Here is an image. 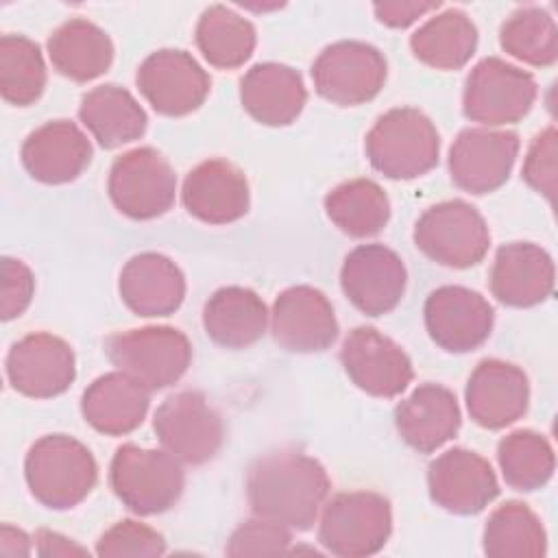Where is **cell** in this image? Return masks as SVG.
Instances as JSON below:
<instances>
[{
    "mask_svg": "<svg viewBox=\"0 0 558 558\" xmlns=\"http://www.w3.org/2000/svg\"><path fill=\"white\" fill-rule=\"evenodd\" d=\"M329 488L325 466L296 449L266 453L246 473V499L255 517L299 532L312 527Z\"/></svg>",
    "mask_w": 558,
    "mask_h": 558,
    "instance_id": "cell-1",
    "label": "cell"
},
{
    "mask_svg": "<svg viewBox=\"0 0 558 558\" xmlns=\"http://www.w3.org/2000/svg\"><path fill=\"white\" fill-rule=\"evenodd\" d=\"M24 477L31 495L41 506L70 510L96 486L98 464L81 440L65 434H48L31 445L24 460Z\"/></svg>",
    "mask_w": 558,
    "mask_h": 558,
    "instance_id": "cell-2",
    "label": "cell"
},
{
    "mask_svg": "<svg viewBox=\"0 0 558 558\" xmlns=\"http://www.w3.org/2000/svg\"><path fill=\"white\" fill-rule=\"evenodd\" d=\"M366 157L388 179H416L436 168L440 135L434 122L414 107H397L377 118L366 133Z\"/></svg>",
    "mask_w": 558,
    "mask_h": 558,
    "instance_id": "cell-3",
    "label": "cell"
},
{
    "mask_svg": "<svg viewBox=\"0 0 558 558\" xmlns=\"http://www.w3.org/2000/svg\"><path fill=\"white\" fill-rule=\"evenodd\" d=\"M109 484L131 512L150 517L170 510L179 501L185 473L181 462L166 449H144L124 442L111 458Z\"/></svg>",
    "mask_w": 558,
    "mask_h": 558,
    "instance_id": "cell-4",
    "label": "cell"
},
{
    "mask_svg": "<svg viewBox=\"0 0 558 558\" xmlns=\"http://www.w3.org/2000/svg\"><path fill=\"white\" fill-rule=\"evenodd\" d=\"M392 532L390 501L373 490L333 495L318 521L320 545L342 558H364L384 549Z\"/></svg>",
    "mask_w": 558,
    "mask_h": 558,
    "instance_id": "cell-5",
    "label": "cell"
},
{
    "mask_svg": "<svg viewBox=\"0 0 558 558\" xmlns=\"http://www.w3.org/2000/svg\"><path fill=\"white\" fill-rule=\"evenodd\" d=\"M111 364L150 392L177 384L190 368L192 344L174 327H142L113 333L105 342Z\"/></svg>",
    "mask_w": 558,
    "mask_h": 558,
    "instance_id": "cell-6",
    "label": "cell"
},
{
    "mask_svg": "<svg viewBox=\"0 0 558 558\" xmlns=\"http://www.w3.org/2000/svg\"><path fill=\"white\" fill-rule=\"evenodd\" d=\"M414 244L440 266L471 268L488 253L490 231L471 203L453 198L421 214L414 225Z\"/></svg>",
    "mask_w": 558,
    "mask_h": 558,
    "instance_id": "cell-7",
    "label": "cell"
},
{
    "mask_svg": "<svg viewBox=\"0 0 558 558\" xmlns=\"http://www.w3.org/2000/svg\"><path fill=\"white\" fill-rule=\"evenodd\" d=\"M534 76L499 57L482 59L466 76L462 111L484 126H504L525 118L536 100Z\"/></svg>",
    "mask_w": 558,
    "mask_h": 558,
    "instance_id": "cell-8",
    "label": "cell"
},
{
    "mask_svg": "<svg viewBox=\"0 0 558 558\" xmlns=\"http://www.w3.org/2000/svg\"><path fill=\"white\" fill-rule=\"evenodd\" d=\"M107 190L120 214L133 220H150L174 205L177 174L157 148L140 146L113 161Z\"/></svg>",
    "mask_w": 558,
    "mask_h": 558,
    "instance_id": "cell-9",
    "label": "cell"
},
{
    "mask_svg": "<svg viewBox=\"0 0 558 558\" xmlns=\"http://www.w3.org/2000/svg\"><path fill=\"white\" fill-rule=\"evenodd\" d=\"M161 447L183 464H205L222 447L225 425L198 390H181L161 401L153 418Z\"/></svg>",
    "mask_w": 558,
    "mask_h": 558,
    "instance_id": "cell-10",
    "label": "cell"
},
{
    "mask_svg": "<svg viewBox=\"0 0 558 558\" xmlns=\"http://www.w3.org/2000/svg\"><path fill=\"white\" fill-rule=\"evenodd\" d=\"M388 76L384 54L357 39L336 41L316 57L312 78L316 92L340 107H355L373 100Z\"/></svg>",
    "mask_w": 558,
    "mask_h": 558,
    "instance_id": "cell-11",
    "label": "cell"
},
{
    "mask_svg": "<svg viewBox=\"0 0 558 558\" xmlns=\"http://www.w3.org/2000/svg\"><path fill=\"white\" fill-rule=\"evenodd\" d=\"M137 87L148 105L168 118L196 111L211 89L209 74L185 50L163 48L148 54L137 68Z\"/></svg>",
    "mask_w": 558,
    "mask_h": 558,
    "instance_id": "cell-12",
    "label": "cell"
},
{
    "mask_svg": "<svg viewBox=\"0 0 558 558\" xmlns=\"http://www.w3.org/2000/svg\"><path fill=\"white\" fill-rule=\"evenodd\" d=\"M340 362L349 379L371 397H399L414 371L408 353L375 327H355L342 342Z\"/></svg>",
    "mask_w": 558,
    "mask_h": 558,
    "instance_id": "cell-13",
    "label": "cell"
},
{
    "mask_svg": "<svg viewBox=\"0 0 558 558\" xmlns=\"http://www.w3.org/2000/svg\"><path fill=\"white\" fill-rule=\"evenodd\" d=\"M4 368L13 390L31 399H50L72 386L76 357L63 338L35 331L9 349Z\"/></svg>",
    "mask_w": 558,
    "mask_h": 558,
    "instance_id": "cell-14",
    "label": "cell"
},
{
    "mask_svg": "<svg viewBox=\"0 0 558 558\" xmlns=\"http://www.w3.org/2000/svg\"><path fill=\"white\" fill-rule=\"evenodd\" d=\"M519 135L488 126L464 129L449 148L451 181L471 194H488L501 187L517 161Z\"/></svg>",
    "mask_w": 558,
    "mask_h": 558,
    "instance_id": "cell-15",
    "label": "cell"
},
{
    "mask_svg": "<svg viewBox=\"0 0 558 558\" xmlns=\"http://www.w3.org/2000/svg\"><path fill=\"white\" fill-rule=\"evenodd\" d=\"M408 283L403 259L384 244L355 246L340 268V286L347 299L366 316L392 312Z\"/></svg>",
    "mask_w": 558,
    "mask_h": 558,
    "instance_id": "cell-16",
    "label": "cell"
},
{
    "mask_svg": "<svg viewBox=\"0 0 558 558\" xmlns=\"http://www.w3.org/2000/svg\"><path fill=\"white\" fill-rule=\"evenodd\" d=\"M423 314L429 338L449 353H469L482 347L495 320L493 305L464 286L436 288L427 296Z\"/></svg>",
    "mask_w": 558,
    "mask_h": 558,
    "instance_id": "cell-17",
    "label": "cell"
},
{
    "mask_svg": "<svg viewBox=\"0 0 558 558\" xmlns=\"http://www.w3.org/2000/svg\"><path fill=\"white\" fill-rule=\"evenodd\" d=\"M427 488L436 506L460 517L482 512L499 495L490 462L464 447L440 453L427 466Z\"/></svg>",
    "mask_w": 558,
    "mask_h": 558,
    "instance_id": "cell-18",
    "label": "cell"
},
{
    "mask_svg": "<svg viewBox=\"0 0 558 558\" xmlns=\"http://www.w3.org/2000/svg\"><path fill=\"white\" fill-rule=\"evenodd\" d=\"M272 338L292 353H318L338 338L331 301L312 286H292L279 292L270 312Z\"/></svg>",
    "mask_w": 558,
    "mask_h": 558,
    "instance_id": "cell-19",
    "label": "cell"
},
{
    "mask_svg": "<svg viewBox=\"0 0 558 558\" xmlns=\"http://www.w3.org/2000/svg\"><path fill=\"white\" fill-rule=\"evenodd\" d=\"M471 418L484 429H504L517 423L530 403L527 375L504 360H482L464 390Z\"/></svg>",
    "mask_w": 558,
    "mask_h": 558,
    "instance_id": "cell-20",
    "label": "cell"
},
{
    "mask_svg": "<svg viewBox=\"0 0 558 558\" xmlns=\"http://www.w3.org/2000/svg\"><path fill=\"white\" fill-rule=\"evenodd\" d=\"M181 201L187 214L201 222H235L248 211L251 205L248 181L231 161L207 159L187 172Z\"/></svg>",
    "mask_w": 558,
    "mask_h": 558,
    "instance_id": "cell-21",
    "label": "cell"
},
{
    "mask_svg": "<svg viewBox=\"0 0 558 558\" xmlns=\"http://www.w3.org/2000/svg\"><path fill=\"white\" fill-rule=\"evenodd\" d=\"M92 142L70 120H50L37 126L22 144L26 172L48 185L70 183L83 174L92 161Z\"/></svg>",
    "mask_w": 558,
    "mask_h": 558,
    "instance_id": "cell-22",
    "label": "cell"
},
{
    "mask_svg": "<svg viewBox=\"0 0 558 558\" xmlns=\"http://www.w3.org/2000/svg\"><path fill=\"white\" fill-rule=\"evenodd\" d=\"M554 259L534 242L499 246L490 266V292L510 307H532L554 292Z\"/></svg>",
    "mask_w": 558,
    "mask_h": 558,
    "instance_id": "cell-23",
    "label": "cell"
},
{
    "mask_svg": "<svg viewBox=\"0 0 558 558\" xmlns=\"http://www.w3.org/2000/svg\"><path fill=\"white\" fill-rule=\"evenodd\" d=\"M118 290L133 314L144 318L170 316L185 299V277L170 257L140 253L124 264Z\"/></svg>",
    "mask_w": 558,
    "mask_h": 558,
    "instance_id": "cell-24",
    "label": "cell"
},
{
    "mask_svg": "<svg viewBox=\"0 0 558 558\" xmlns=\"http://www.w3.org/2000/svg\"><path fill=\"white\" fill-rule=\"evenodd\" d=\"M462 416L456 395L440 384H421L395 410V425L405 445L432 453L460 429Z\"/></svg>",
    "mask_w": 558,
    "mask_h": 558,
    "instance_id": "cell-25",
    "label": "cell"
},
{
    "mask_svg": "<svg viewBox=\"0 0 558 558\" xmlns=\"http://www.w3.org/2000/svg\"><path fill=\"white\" fill-rule=\"evenodd\" d=\"M240 100L246 113L266 126L292 124L305 102L307 89L301 74L283 63H255L240 81Z\"/></svg>",
    "mask_w": 558,
    "mask_h": 558,
    "instance_id": "cell-26",
    "label": "cell"
},
{
    "mask_svg": "<svg viewBox=\"0 0 558 558\" xmlns=\"http://www.w3.org/2000/svg\"><path fill=\"white\" fill-rule=\"evenodd\" d=\"M148 405L150 390L122 371L96 377L81 397L83 418L107 436H124L137 429Z\"/></svg>",
    "mask_w": 558,
    "mask_h": 558,
    "instance_id": "cell-27",
    "label": "cell"
},
{
    "mask_svg": "<svg viewBox=\"0 0 558 558\" xmlns=\"http://www.w3.org/2000/svg\"><path fill=\"white\" fill-rule=\"evenodd\" d=\"M270 323V312L251 288H218L203 307L205 333L225 349H246L255 344Z\"/></svg>",
    "mask_w": 558,
    "mask_h": 558,
    "instance_id": "cell-28",
    "label": "cell"
},
{
    "mask_svg": "<svg viewBox=\"0 0 558 558\" xmlns=\"http://www.w3.org/2000/svg\"><path fill=\"white\" fill-rule=\"evenodd\" d=\"M46 46L52 68L74 83L94 81L113 63L111 37L85 17L63 22L52 31Z\"/></svg>",
    "mask_w": 558,
    "mask_h": 558,
    "instance_id": "cell-29",
    "label": "cell"
},
{
    "mask_svg": "<svg viewBox=\"0 0 558 558\" xmlns=\"http://www.w3.org/2000/svg\"><path fill=\"white\" fill-rule=\"evenodd\" d=\"M78 118L102 148H118L140 140L148 122L135 96L113 83L89 89L81 98Z\"/></svg>",
    "mask_w": 558,
    "mask_h": 558,
    "instance_id": "cell-30",
    "label": "cell"
},
{
    "mask_svg": "<svg viewBox=\"0 0 558 558\" xmlns=\"http://www.w3.org/2000/svg\"><path fill=\"white\" fill-rule=\"evenodd\" d=\"M414 57L436 70H460L477 48V28L460 9H445L410 37Z\"/></svg>",
    "mask_w": 558,
    "mask_h": 558,
    "instance_id": "cell-31",
    "label": "cell"
},
{
    "mask_svg": "<svg viewBox=\"0 0 558 558\" xmlns=\"http://www.w3.org/2000/svg\"><path fill=\"white\" fill-rule=\"evenodd\" d=\"M327 218L351 238L377 235L390 220V201L371 179H351L325 196Z\"/></svg>",
    "mask_w": 558,
    "mask_h": 558,
    "instance_id": "cell-32",
    "label": "cell"
},
{
    "mask_svg": "<svg viewBox=\"0 0 558 558\" xmlns=\"http://www.w3.org/2000/svg\"><path fill=\"white\" fill-rule=\"evenodd\" d=\"M482 549L490 558H541L547 534L538 514L523 501H506L484 525Z\"/></svg>",
    "mask_w": 558,
    "mask_h": 558,
    "instance_id": "cell-33",
    "label": "cell"
},
{
    "mask_svg": "<svg viewBox=\"0 0 558 558\" xmlns=\"http://www.w3.org/2000/svg\"><path fill=\"white\" fill-rule=\"evenodd\" d=\"M257 44L255 26L225 4L207 7L196 24V46L205 61L220 70L244 65Z\"/></svg>",
    "mask_w": 558,
    "mask_h": 558,
    "instance_id": "cell-34",
    "label": "cell"
},
{
    "mask_svg": "<svg viewBox=\"0 0 558 558\" xmlns=\"http://www.w3.org/2000/svg\"><path fill=\"white\" fill-rule=\"evenodd\" d=\"M497 462L508 486L532 493L543 488L556 466L549 440L534 429H517L506 434L497 445Z\"/></svg>",
    "mask_w": 558,
    "mask_h": 558,
    "instance_id": "cell-35",
    "label": "cell"
},
{
    "mask_svg": "<svg viewBox=\"0 0 558 558\" xmlns=\"http://www.w3.org/2000/svg\"><path fill=\"white\" fill-rule=\"evenodd\" d=\"M48 72L39 44L24 35L0 37V94L9 105L28 107L46 89Z\"/></svg>",
    "mask_w": 558,
    "mask_h": 558,
    "instance_id": "cell-36",
    "label": "cell"
},
{
    "mask_svg": "<svg viewBox=\"0 0 558 558\" xmlns=\"http://www.w3.org/2000/svg\"><path fill=\"white\" fill-rule=\"evenodd\" d=\"M499 44L510 57L527 65L547 68L558 59V28L543 7L512 11L499 28Z\"/></svg>",
    "mask_w": 558,
    "mask_h": 558,
    "instance_id": "cell-37",
    "label": "cell"
},
{
    "mask_svg": "<svg viewBox=\"0 0 558 558\" xmlns=\"http://www.w3.org/2000/svg\"><path fill=\"white\" fill-rule=\"evenodd\" d=\"M96 554L100 558H153L166 554V541L150 525L124 519L100 534Z\"/></svg>",
    "mask_w": 558,
    "mask_h": 558,
    "instance_id": "cell-38",
    "label": "cell"
},
{
    "mask_svg": "<svg viewBox=\"0 0 558 558\" xmlns=\"http://www.w3.org/2000/svg\"><path fill=\"white\" fill-rule=\"evenodd\" d=\"M290 530L281 523L268 519H251L233 530L227 541V556L242 558V556H275L286 554L290 549Z\"/></svg>",
    "mask_w": 558,
    "mask_h": 558,
    "instance_id": "cell-39",
    "label": "cell"
},
{
    "mask_svg": "<svg viewBox=\"0 0 558 558\" xmlns=\"http://www.w3.org/2000/svg\"><path fill=\"white\" fill-rule=\"evenodd\" d=\"M558 135L554 126L541 131L525 155L521 177L523 181L538 194H543L549 203L556 198V155H558Z\"/></svg>",
    "mask_w": 558,
    "mask_h": 558,
    "instance_id": "cell-40",
    "label": "cell"
},
{
    "mask_svg": "<svg viewBox=\"0 0 558 558\" xmlns=\"http://www.w3.org/2000/svg\"><path fill=\"white\" fill-rule=\"evenodd\" d=\"M35 292V277L31 268L15 257H2V288H0V316L13 320L26 312Z\"/></svg>",
    "mask_w": 558,
    "mask_h": 558,
    "instance_id": "cell-41",
    "label": "cell"
},
{
    "mask_svg": "<svg viewBox=\"0 0 558 558\" xmlns=\"http://www.w3.org/2000/svg\"><path fill=\"white\" fill-rule=\"evenodd\" d=\"M440 2H405V0H395V2H377L373 4V11L377 20L390 28H405L414 24L418 17L427 15L429 11H436Z\"/></svg>",
    "mask_w": 558,
    "mask_h": 558,
    "instance_id": "cell-42",
    "label": "cell"
},
{
    "mask_svg": "<svg viewBox=\"0 0 558 558\" xmlns=\"http://www.w3.org/2000/svg\"><path fill=\"white\" fill-rule=\"evenodd\" d=\"M33 541L37 543L39 556H85L87 554V549L76 545L72 538L50 530H37Z\"/></svg>",
    "mask_w": 558,
    "mask_h": 558,
    "instance_id": "cell-43",
    "label": "cell"
},
{
    "mask_svg": "<svg viewBox=\"0 0 558 558\" xmlns=\"http://www.w3.org/2000/svg\"><path fill=\"white\" fill-rule=\"evenodd\" d=\"M0 551L4 556H28L31 554V536L24 530L4 523L0 527Z\"/></svg>",
    "mask_w": 558,
    "mask_h": 558,
    "instance_id": "cell-44",
    "label": "cell"
}]
</instances>
